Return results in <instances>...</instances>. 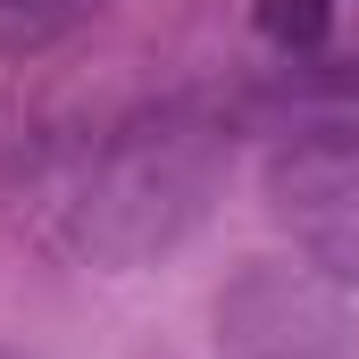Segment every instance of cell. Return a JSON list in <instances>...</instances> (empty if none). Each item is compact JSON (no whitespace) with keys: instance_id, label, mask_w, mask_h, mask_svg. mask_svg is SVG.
Segmentation results:
<instances>
[{"instance_id":"cell-3","label":"cell","mask_w":359,"mask_h":359,"mask_svg":"<svg viewBox=\"0 0 359 359\" xmlns=\"http://www.w3.org/2000/svg\"><path fill=\"white\" fill-rule=\"evenodd\" d=\"M268 209L309 251V268L359 292V142L351 134H301L268 159Z\"/></svg>"},{"instance_id":"cell-2","label":"cell","mask_w":359,"mask_h":359,"mask_svg":"<svg viewBox=\"0 0 359 359\" xmlns=\"http://www.w3.org/2000/svg\"><path fill=\"white\" fill-rule=\"evenodd\" d=\"M217 359H359V309L334 276L251 259L217 292Z\"/></svg>"},{"instance_id":"cell-5","label":"cell","mask_w":359,"mask_h":359,"mask_svg":"<svg viewBox=\"0 0 359 359\" xmlns=\"http://www.w3.org/2000/svg\"><path fill=\"white\" fill-rule=\"evenodd\" d=\"M0 359H8V351H0Z\"/></svg>"},{"instance_id":"cell-1","label":"cell","mask_w":359,"mask_h":359,"mask_svg":"<svg viewBox=\"0 0 359 359\" xmlns=\"http://www.w3.org/2000/svg\"><path fill=\"white\" fill-rule=\"evenodd\" d=\"M217 184H226V134L192 117H151L92 159L84 192L67 209V243L92 268H151L209 217Z\"/></svg>"},{"instance_id":"cell-4","label":"cell","mask_w":359,"mask_h":359,"mask_svg":"<svg viewBox=\"0 0 359 359\" xmlns=\"http://www.w3.org/2000/svg\"><path fill=\"white\" fill-rule=\"evenodd\" d=\"M334 25V0H259V34L276 50H318Z\"/></svg>"}]
</instances>
